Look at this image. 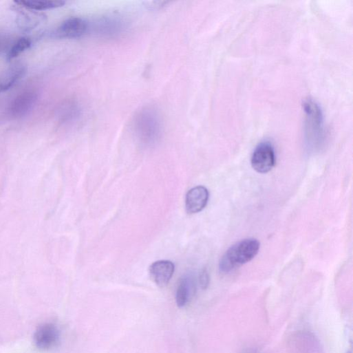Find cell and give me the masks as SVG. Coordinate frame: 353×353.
<instances>
[{
    "instance_id": "6da1fadb",
    "label": "cell",
    "mask_w": 353,
    "mask_h": 353,
    "mask_svg": "<svg viewBox=\"0 0 353 353\" xmlns=\"http://www.w3.org/2000/svg\"><path fill=\"white\" fill-rule=\"evenodd\" d=\"M133 127L136 136L144 145L157 144L162 135L163 125L161 116L153 107H146L134 117Z\"/></svg>"
},
{
    "instance_id": "7a4b0ae2",
    "label": "cell",
    "mask_w": 353,
    "mask_h": 353,
    "mask_svg": "<svg viewBox=\"0 0 353 353\" xmlns=\"http://www.w3.org/2000/svg\"><path fill=\"white\" fill-rule=\"evenodd\" d=\"M260 248L259 242L254 238L241 240L231 246L222 257L219 268L228 273L255 258Z\"/></svg>"
},
{
    "instance_id": "3957f363",
    "label": "cell",
    "mask_w": 353,
    "mask_h": 353,
    "mask_svg": "<svg viewBox=\"0 0 353 353\" xmlns=\"http://www.w3.org/2000/svg\"><path fill=\"white\" fill-rule=\"evenodd\" d=\"M302 106L306 116L305 133L308 145L313 149H319L325 140L321 109L311 98L304 100Z\"/></svg>"
},
{
    "instance_id": "277c9868",
    "label": "cell",
    "mask_w": 353,
    "mask_h": 353,
    "mask_svg": "<svg viewBox=\"0 0 353 353\" xmlns=\"http://www.w3.org/2000/svg\"><path fill=\"white\" fill-rule=\"evenodd\" d=\"M276 163V156L272 145L268 141L259 144L251 157V165L257 173L264 174L270 172Z\"/></svg>"
},
{
    "instance_id": "5b68a950",
    "label": "cell",
    "mask_w": 353,
    "mask_h": 353,
    "mask_svg": "<svg viewBox=\"0 0 353 353\" xmlns=\"http://www.w3.org/2000/svg\"><path fill=\"white\" fill-rule=\"evenodd\" d=\"M38 93L32 89H25L17 94L11 101L8 111L14 118H22L28 115L36 105Z\"/></svg>"
},
{
    "instance_id": "8992f818",
    "label": "cell",
    "mask_w": 353,
    "mask_h": 353,
    "mask_svg": "<svg viewBox=\"0 0 353 353\" xmlns=\"http://www.w3.org/2000/svg\"><path fill=\"white\" fill-rule=\"evenodd\" d=\"M89 30V24L87 21L78 17H71L57 28L54 36L61 39H76L85 36Z\"/></svg>"
},
{
    "instance_id": "52a82bcc",
    "label": "cell",
    "mask_w": 353,
    "mask_h": 353,
    "mask_svg": "<svg viewBox=\"0 0 353 353\" xmlns=\"http://www.w3.org/2000/svg\"><path fill=\"white\" fill-rule=\"evenodd\" d=\"M61 339V331L53 323H44L40 325L34 334V341L36 347L41 350H48L55 347Z\"/></svg>"
},
{
    "instance_id": "ba28073f",
    "label": "cell",
    "mask_w": 353,
    "mask_h": 353,
    "mask_svg": "<svg viewBox=\"0 0 353 353\" xmlns=\"http://www.w3.org/2000/svg\"><path fill=\"white\" fill-rule=\"evenodd\" d=\"M14 10L17 14V23L19 28L25 33L31 32L45 23L46 16L41 12H34L14 2Z\"/></svg>"
},
{
    "instance_id": "9c48e42d",
    "label": "cell",
    "mask_w": 353,
    "mask_h": 353,
    "mask_svg": "<svg viewBox=\"0 0 353 353\" xmlns=\"http://www.w3.org/2000/svg\"><path fill=\"white\" fill-rule=\"evenodd\" d=\"M209 199L208 189L202 186L191 189L186 194L185 206L189 214L201 212L207 205Z\"/></svg>"
},
{
    "instance_id": "30bf717a",
    "label": "cell",
    "mask_w": 353,
    "mask_h": 353,
    "mask_svg": "<svg viewBox=\"0 0 353 353\" xmlns=\"http://www.w3.org/2000/svg\"><path fill=\"white\" fill-rule=\"evenodd\" d=\"M175 272L174 264L169 260H159L153 263L149 268L151 279L160 288L167 286Z\"/></svg>"
},
{
    "instance_id": "8fae6325",
    "label": "cell",
    "mask_w": 353,
    "mask_h": 353,
    "mask_svg": "<svg viewBox=\"0 0 353 353\" xmlns=\"http://www.w3.org/2000/svg\"><path fill=\"white\" fill-rule=\"evenodd\" d=\"M195 281L193 275H184L178 285L175 299L179 308L184 307L195 292Z\"/></svg>"
},
{
    "instance_id": "7c38bea8",
    "label": "cell",
    "mask_w": 353,
    "mask_h": 353,
    "mask_svg": "<svg viewBox=\"0 0 353 353\" xmlns=\"http://www.w3.org/2000/svg\"><path fill=\"white\" fill-rule=\"evenodd\" d=\"M25 70L22 65H15L0 72V94L12 88L24 76Z\"/></svg>"
},
{
    "instance_id": "4fadbf2b",
    "label": "cell",
    "mask_w": 353,
    "mask_h": 353,
    "mask_svg": "<svg viewBox=\"0 0 353 353\" xmlns=\"http://www.w3.org/2000/svg\"><path fill=\"white\" fill-rule=\"evenodd\" d=\"M15 2L25 8L37 12L61 8L66 4L64 1H55V0H47V1H39V0H21V1Z\"/></svg>"
},
{
    "instance_id": "5bb4252c",
    "label": "cell",
    "mask_w": 353,
    "mask_h": 353,
    "mask_svg": "<svg viewBox=\"0 0 353 353\" xmlns=\"http://www.w3.org/2000/svg\"><path fill=\"white\" fill-rule=\"evenodd\" d=\"M32 41L30 38L21 37L17 39L9 47L7 59L12 62L31 48Z\"/></svg>"
},
{
    "instance_id": "9a60e30c",
    "label": "cell",
    "mask_w": 353,
    "mask_h": 353,
    "mask_svg": "<svg viewBox=\"0 0 353 353\" xmlns=\"http://www.w3.org/2000/svg\"><path fill=\"white\" fill-rule=\"evenodd\" d=\"M121 23L116 21V20H105L100 22L99 30L103 34H115L117 32H120L121 30Z\"/></svg>"
},
{
    "instance_id": "2e32d148",
    "label": "cell",
    "mask_w": 353,
    "mask_h": 353,
    "mask_svg": "<svg viewBox=\"0 0 353 353\" xmlns=\"http://www.w3.org/2000/svg\"><path fill=\"white\" fill-rule=\"evenodd\" d=\"M199 284L202 289L206 290L210 283V276L206 269H204L199 275Z\"/></svg>"
},
{
    "instance_id": "e0dca14e",
    "label": "cell",
    "mask_w": 353,
    "mask_h": 353,
    "mask_svg": "<svg viewBox=\"0 0 353 353\" xmlns=\"http://www.w3.org/2000/svg\"><path fill=\"white\" fill-rule=\"evenodd\" d=\"M7 43L6 38L3 34H0V52L6 48Z\"/></svg>"
},
{
    "instance_id": "ac0fdd59",
    "label": "cell",
    "mask_w": 353,
    "mask_h": 353,
    "mask_svg": "<svg viewBox=\"0 0 353 353\" xmlns=\"http://www.w3.org/2000/svg\"><path fill=\"white\" fill-rule=\"evenodd\" d=\"M347 353H352V352L350 351V352H347Z\"/></svg>"
},
{
    "instance_id": "d6986e66",
    "label": "cell",
    "mask_w": 353,
    "mask_h": 353,
    "mask_svg": "<svg viewBox=\"0 0 353 353\" xmlns=\"http://www.w3.org/2000/svg\"><path fill=\"white\" fill-rule=\"evenodd\" d=\"M252 353H253V352H252Z\"/></svg>"
}]
</instances>
